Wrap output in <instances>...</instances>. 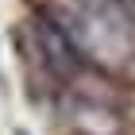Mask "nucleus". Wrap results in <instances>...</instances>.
Segmentation results:
<instances>
[{
  "label": "nucleus",
  "instance_id": "nucleus-1",
  "mask_svg": "<svg viewBox=\"0 0 135 135\" xmlns=\"http://www.w3.org/2000/svg\"><path fill=\"white\" fill-rule=\"evenodd\" d=\"M16 135H27V131H16Z\"/></svg>",
  "mask_w": 135,
  "mask_h": 135
}]
</instances>
